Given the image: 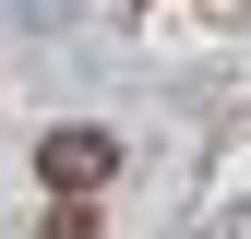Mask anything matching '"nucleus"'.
I'll return each instance as SVG.
<instances>
[{
  "label": "nucleus",
  "instance_id": "1",
  "mask_svg": "<svg viewBox=\"0 0 251 239\" xmlns=\"http://www.w3.org/2000/svg\"><path fill=\"white\" fill-rule=\"evenodd\" d=\"M36 179H48V191H72V203H96L108 179H120V132H96V120H60V132L36 143Z\"/></svg>",
  "mask_w": 251,
  "mask_h": 239
}]
</instances>
